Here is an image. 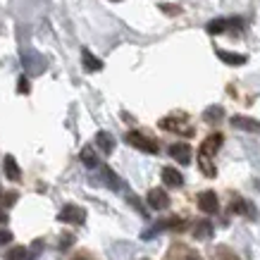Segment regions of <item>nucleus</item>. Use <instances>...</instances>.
Listing matches in <instances>:
<instances>
[{"label": "nucleus", "instance_id": "obj_1", "mask_svg": "<svg viewBox=\"0 0 260 260\" xmlns=\"http://www.w3.org/2000/svg\"><path fill=\"white\" fill-rule=\"evenodd\" d=\"M222 141H224V136H222L220 132H215V134L208 136V139L201 143V148H198V158H196L198 167H201V172H203L205 177H210V179L217 174V170H215V165H213V158H215V153L222 148Z\"/></svg>", "mask_w": 260, "mask_h": 260}, {"label": "nucleus", "instance_id": "obj_2", "mask_svg": "<svg viewBox=\"0 0 260 260\" xmlns=\"http://www.w3.org/2000/svg\"><path fill=\"white\" fill-rule=\"evenodd\" d=\"M158 126L160 129H165V132H170V134L184 136V139H191V136L196 134V129L186 122L184 115H167V117H162L158 122Z\"/></svg>", "mask_w": 260, "mask_h": 260}, {"label": "nucleus", "instance_id": "obj_3", "mask_svg": "<svg viewBox=\"0 0 260 260\" xmlns=\"http://www.w3.org/2000/svg\"><path fill=\"white\" fill-rule=\"evenodd\" d=\"M189 227L186 224V220H181V217H165V220H160V222H155L153 227H148L146 232L141 234V239L143 241H150V239L155 237V234H160V232H184V229Z\"/></svg>", "mask_w": 260, "mask_h": 260}, {"label": "nucleus", "instance_id": "obj_4", "mask_svg": "<svg viewBox=\"0 0 260 260\" xmlns=\"http://www.w3.org/2000/svg\"><path fill=\"white\" fill-rule=\"evenodd\" d=\"M124 141L129 143L132 148H139L141 153H148V155H158V153H160L158 141H153L150 136L141 134V132H126V134H124Z\"/></svg>", "mask_w": 260, "mask_h": 260}, {"label": "nucleus", "instance_id": "obj_5", "mask_svg": "<svg viewBox=\"0 0 260 260\" xmlns=\"http://www.w3.org/2000/svg\"><path fill=\"white\" fill-rule=\"evenodd\" d=\"M162 260H201V255H198L191 246L177 241V244L170 246V251L165 253V258H162Z\"/></svg>", "mask_w": 260, "mask_h": 260}, {"label": "nucleus", "instance_id": "obj_6", "mask_svg": "<svg viewBox=\"0 0 260 260\" xmlns=\"http://www.w3.org/2000/svg\"><path fill=\"white\" fill-rule=\"evenodd\" d=\"M57 220L64 222V224H84V222H86V213H84V208L70 203V205H64L62 210H60Z\"/></svg>", "mask_w": 260, "mask_h": 260}, {"label": "nucleus", "instance_id": "obj_7", "mask_svg": "<svg viewBox=\"0 0 260 260\" xmlns=\"http://www.w3.org/2000/svg\"><path fill=\"white\" fill-rule=\"evenodd\" d=\"M198 210L205 215H215L220 210V201H217V193L215 191H203L201 196H198Z\"/></svg>", "mask_w": 260, "mask_h": 260}, {"label": "nucleus", "instance_id": "obj_8", "mask_svg": "<svg viewBox=\"0 0 260 260\" xmlns=\"http://www.w3.org/2000/svg\"><path fill=\"white\" fill-rule=\"evenodd\" d=\"M241 24H244L241 17H234V19H224V17H220V19H213V22L205 24V31L210 34V36H217V34L227 31V26H241Z\"/></svg>", "mask_w": 260, "mask_h": 260}, {"label": "nucleus", "instance_id": "obj_9", "mask_svg": "<svg viewBox=\"0 0 260 260\" xmlns=\"http://www.w3.org/2000/svg\"><path fill=\"white\" fill-rule=\"evenodd\" d=\"M146 203H148V208H153V210H167L172 201H170L165 189H150L148 196H146Z\"/></svg>", "mask_w": 260, "mask_h": 260}, {"label": "nucleus", "instance_id": "obj_10", "mask_svg": "<svg viewBox=\"0 0 260 260\" xmlns=\"http://www.w3.org/2000/svg\"><path fill=\"white\" fill-rule=\"evenodd\" d=\"M22 62H24V67H26L29 74H41V72L46 70L43 57H39L34 50H22Z\"/></svg>", "mask_w": 260, "mask_h": 260}, {"label": "nucleus", "instance_id": "obj_11", "mask_svg": "<svg viewBox=\"0 0 260 260\" xmlns=\"http://www.w3.org/2000/svg\"><path fill=\"white\" fill-rule=\"evenodd\" d=\"M191 153H193V148H191L189 143H172V146H170V155H172L179 165H189Z\"/></svg>", "mask_w": 260, "mask_h": 260}, {"label": "nucleus", "instance_id": "obj_12", "mask_svg": "<svg viewBox=\"0 0 260 260\" xmlns=\"http://www.w3.org/2000/svg\"><path fill=\"white\" fill-rule=\"evenodd\" d=\"M229 215H246V217H255V208L246 203V198L241 196H234L232 198V203H229Z\"/></svg>", "mask_w": 260, "mask_h": 260}, {"label": "nucleus", "instance_id": "obj_13", "mask_svg": "<svg viewBox=\"0 0 260 260\" xmlns=\"http://www.w3.org/2000/svg\"><path fill=\"white\" fill-rule=\"evenodd\" d=\"M215 55L220 57L224 64H232V67H239V64H246V60L248 57L244 55V53H232V50H224V48H217L215 50Z\"/></svg>", "mask_w": 260, "mask_h": 260}, {"label": "nucleus", "instance_id": "obj_14", "mask_svg": "<svg viewBox=\"0 0 260 260\" xmlns=\"http://www.w3.org/2000/svg\"><path fill=\"white\" fill-rule=\"evenodd\" d=\"M232 126L244 129V132H253V134H260V122L258 119L244 117V115H234V117H232Z\"/></svg>", "mask_w": 260, "mask_h": 260}, {"label": "nucleus", "instance_id": "obj_15", "mask_svg": "<svg viewBox=\"0 0 260 260\" xmlns=\"http://www.w3.org/2000/svg\"><path fill=\"white\" fill-rule=\"evenodd\" d=\"M3 170H5V179L10 181H22V170H19V165H17V160L12 158V155H5V160H3Z\"/></svg>", "mask_w": 260, "mask_h": 260}, {"label": "nucleus", "instance_id": "obj_16", "mask_svg": "<svg viewBox=\"0 0 260 260\" xmlns=\"http://www.w3.org/2000/svg\"><path fill=\"white\" fill-rule=\"evenodd\" d=\"M162 181H165V186H170V189H181L184 186V177L174 167H162Z\"/></svg>", "mask_w": 260, "mask_h": 260}, {"label": "nucleus", "instance_id": "obj_17", "mask_svg": "<svg viewBox=\"0 0 260 260\" xmlns=\"http://www.w3.org/2000/svg\"><path fill=\"white\" fill-rule=\"evenodd\" d=\"M81 62H84V67H86L88 72H101L103 70V60H101V57H95L88 48H84V50H81Z\"/></svg>", "mask_w": 260, "mask_h": 260}, {"label": "nucleus", "instance_id": "obj_18", "mask_svg": "<svg viewBox=\"0 0 260 260\" xmlns=\"http://www.w3.org/2000/svg\"><path fill=\"white\" fill-rule=\"evenodd\" d=\"M193 237H196L198 241L210 239V237H213V222H210V220H198L196 224H193Z\"/></svg>", "mask_w": 260, "mask_h": 260}, {"label": "nucleus", "instance_id": "obj_19", "mask_svg": "<svg viewBox=\"0 0 260 260\" xmlns=\"http://www.w3.org/2000/svg\"><path fill=\"white\" fill-rule=\"evenodd\" d=\"M95 143H98V148L103 150V155H112V150H115V139H112L108 132H98V134H95Z\"/></svg>", "mask_w": 260, "mask_h": 260}, {"label": "nucleus", "instance_id": "obj_20", "mask_svg": "<svg viewBox=\"0 0 260 260\" xmlns=\"http://www.w3.org/2000/svg\"><path fill=\"white\" fill-rule=\"evenodd\" d=\"M210 260H241V258L229 246H215L210 251Z\"/></svg>", "mask_w": 260, "mask_h": 260}, {"label": "nucleus", "instance_id": "obj_21", "mask_svg": "<svg viewBox=\"0 0 260 260\" xmlns=\"http://www.w3.org/2000/svg\"><path fill=\"white\" fill-rule=\"evenodd\" d=\"M101 174L105 177V179H103V184H105V186H110L112 191H119V189H122V181H119V177L112 172L110 167H101Z\"/></svg>", "mask_w": 260, "mask_h": 260}, {"label": "nucleus", "instance_id": "obj_22", "mask_svg": "<svg viewBox=\"0 0 260 260\" xmlns=\"http://www.w3.org/2000/svg\"><path fill=\"white\" fill-rule=\"evenodd\" d=\"M222 117H224V108H222V105H210V108H205V112H203V122H208V124H215V122H220Z\"/></svg>", "mask_w": 260, "mask_h": 260}, {"label": "nucleus", "instance_id": "obj_23", "mask_svg": "<svg viewBox=\"0 0 260 260\" xmlns=\"http://www.w3.org/2000/svg\"><path fill=\"white\" fill-rule=\"evenodd\" d=\"M79 160L88 167V170H93V167H98V155H95V150L91 148V146H84V148H81Z\"/></svg>", "mask_w": 260, "mask_h": 260}, {"label": "nucleus", "instance_id": "obj_24", "mask_svg": "<svg viewBox=\"0 0 260 260\" xmlns=\"http://www.w3.org/2000/svg\"><path fill=\"white\" fill-rule=\"evenodd\" d=\"M5 260H34L31 248H26V246H15V248L5 255Z\"/></svg>", "mask_w": 260, "mask_h": 260}, {"label": "nucleus", "instance_id": "obj_25", "mask_svg": "<svg viewBox=\"0 0 260 260\" xmlns=\"http://www.w3.org/2000/svg\"><path fill=\"white\" fill-rule=\"evenodd\" d=\"M158 8H160V12H165V15H170V17H177V15H181V12H184L179 5H170V3H160Z\"/></svg>", "mask_w": 260, "mask_h": 260}, {"label": "nucleus", "instance_id": "obj_26", "mask_svg": "<svg viewBox=\"0 0 260 260\" xmlns=\"http://www.w3.org/2000/svg\"><path fill=\"white\" fill-rule=\"evenodd\" d=\"M29 91H31L29 79H26V77H19V81H17V93H29Z\"/></svg>", "mask_w": 260, "mask_h": 260}, {"label": "nucleus", "instance_id": "obj_27", "mask_svg": "<svg viewBox=\"0 0 260 260\" xmlns=\"http://www.w3.org/2000/svg\"><path fill=\"white\" fill-rule=\"evenodd\" d=\"M17 203V193L10 191V193H3V208H10V205Z\"/></svg>", "mask_w": 260, "mask_h": 260}, {"label": "nucleus", "instance_id": "obj_28", "mask_svg": "<svg viewBox=\"0 0 260 260\" xmlns=\"http://www.w3.org/2000/svg\"><path fill=\"white\" fill-rule=\"evenodd\" d=\"M12 241V232L10 229H0V246H5Z\"/></svg>", "mask_w": 260, "mask_h": 260}, {"label": "nucleus", "instance_id": "obj_29", "mask_svg": "<svg viewBox=\"0 0 260 260\" xmlns=\"http://www.w3.org/2000/svg\"><path fill=\"white\" fill-rule=\"evenodd\" d=\"M41 246H43V241H41V239H36V241H34V244H31V258H34V260L39 258V251H41Z\"/></svg>", "mask_w": 260, "mask_h": 260}, {"label": "nucleus", "instance_id": "obj_30", "mask_svg": "<svg viewBox=\"0 0 260 260\" xmlns=\"http://www.w3.org/2000/svg\"><path fill=\"white\" fill-rule=\"evenodd\" d=\"M8 220V213L3 210V193H0V222H5Z\"/></svg>", "mask_w": 260, "mask_h": 260}, {"label": "nucleus", "instance_id": "obj_31", "mask_svg": "<svg viewBox=\"0 0 260 260\" xmlns=\"http://www.w3.org/2000/svg\"><path fill=\"white\" fill-rule=\"evenodd\" d=\"M72 241H74V239H72L70 234H67V239H62V241H60V248H67V246H70Z\"/></svg>", "mask_w": 260, "mask_h": 260}, {"label": "nucleus", "instance_id": "obj_32", "mask_svg": "<svg viewBox=\"0 0 260 260\" xmlns=\"http://www.w3.org/2000/svg\"><path fill=\"white\" fill-rule=\"evenodd\" d=\"M74 260H88V258H86V255H77V258H74Z\"/></svg>", "mask_w": 260, "mask_h": 260}, {"label": "nucleus", "instance_id": "obj_33", "mask_svg": "<svg viewBox=\"0 0 260 260\" xmlns=\"http://www.w3.org/2000/svg\"><path fill=\"white\" fill-rule=\"evenodd\" d=\"M112 3H119V0H112Z\"/></svg>", "mask_w": 260, "mask_h": 260}]
</instances>
